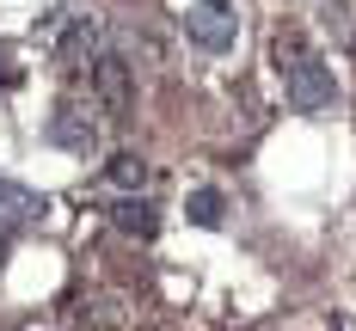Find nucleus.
I'll list each match as a JSON object with an SVG mask.
<instances>
[{
	"mask_svg": "<svg viewBox=\"0 0 356 331\" xmlns=\"http://www.w3.org/2000/svg\"><path fill=\"white\" fill-rule=\"evenodd\" d=\"M184 37L197 43V49H209V56H221V49H234V37H240V25H234V12L227 6H191L184 12Z\"/></svg>",
	"mask_w": 356,
	"mask_h": 331,
	"instance_id": "20e7f679",
	"label": "nucleus"
},
{
	"mask_svg": "<svg viewBox=\"0 0 356 331\" xmlns=\"http://www.w3.org/2000/svg\"><path fill=\"white\" fill-rule=\"evenodd\" d=\"M49 215V196H37L31 184H13L0 178V233H25L31 221Z\"/></svg>",
	"mask_w": 356,
	"mask_h": 331,
	"instance_id": "39448f33",
	"label": "nucleus"
},
{
	"mask_svg": "<svg viewBox=\"0 0 356 331\" xmlns=\"http://www.w3.org/2000/svg\"><path fill=\"white\" fill-rule=\"evenodd\" d=\"M184 215L197 221V227H221V221H227V196H221L215 184H203V190L184 196Z\"/></svg>",
	"mask_w": 356,
	"mask_h": 331,
	"instance_id": "1a4fd4ad",
	"label": "nucleus"
},
{
	"mask_svg": "<svg viewBox=\"0 0 356 331\" xmlns=\"http://www.w3.org/2000/svg\"><path fill=\"white\" fill-rule=\"evenodd\" d=\"M105 215H111V227L129 233V239H154V233H160V209H154L147 196H117Z\"/></svg>",
	"mask_w": 356,
	"mask_h": 331,
	"instance_id": "0eeeda50",
	"label": "nucleus"
},
{
	"mask_svg": "<svg viewBox=\"0 0 356 331\" xmlns=\"http://www.w3.org/2000/svg\"><path fill=\"white\" fill-rule=\"evenodd\" d=\"M92 56H99V19L92 12H74L68 25H62V37H56V68L68 74V80H80V74H92Z\"/></svg>",
	"mask_w": 356,
	"mask_h": 331,
	"instance_id": "7ed1b4c3",
	"label": "nucleus"
},
{
	"mask_svg": "<svg viewBox=\"0 0 356 331\" xmlns=\"http://www.w3.org/2000/svg\"><path fill=\"white\" fill-rule=\"evenodd\" d=\"M0 86H19V68H6V62H0Z\"/></svg>",
	"mask_w": 356,
	"mask_h": 331,
	"instance_id": "9d476101",
	"label": "nucleus"
},
{
	"mask_svg": "<svg viewBox=\"0 0 356 331\" xmlns=\"http://www.w3.org/2000/svg\"><path fill=\"white\" fill-rule=\"evenodd\" d=\"M43 142H49V147H62V153H80V160H86V153L99 147V129H92V123H86V117H80L74 105H62L56 117H49Z\"/></svg>",
	"mask_w": 356,
	"mask_h": 331,
	"instance_id": "423d86ee",
	"label": "nucleus"
},
{
	"mask_svg": "<svg viewBox=\"0 0 356 331\" xmlns=\"http://www.w3.org/2000/svg\"><path fill=\"white\" fill-rule=\"evenodd\" d=\"M277 62H283V92H289V110H301V117H320V110L338 105V80L325 68L314 49H301L295 37H277Z\"/></svg>",
	"mask_w": 356,
	"mask_h": 331,
	"instance_id": "f257e3e1",
	"label": "nucleus"
},
{
	"mask_svg": "<svg viewBox=\"0 0 356 331\" xmlns=\"http://www.w3.org/2000/svg\"><path fill=\"white\" fill-rule=\"evenodd\" d=\"M92 92H99V105H105L117 123L136 110V68H129L123 49H99V56H92Z\"/></svg>",
	"mask_w": 356,
	"mask_h": 331,
	"instance_id": "f03ea898",
	"label": "nucleus"
},
{
	"mask_svg": "<svg viewBox=\"0 0 356 331\" xmlns=\"http://www.w3.org/2000/svg\"><path fill=\"white\" fill-rule=\"evenodd\" d=\"M105 178L123 190V196H142L147 184H154V166H147L142 153H111V166H105Z\"/></svg>",
	"mask_w": 356,
	"mask_h": 331,
	"instance_id": "6e6552de",
	"label": "nucleus"
},
{
	"mask_svg": "<svg viewBox=\"0 0 356 331\" xmlns=\"http://www.w3.org/2000/svg\"><path fill=\"white\" fill-rule=\"evenodd\" d=\"M203 6H227V0H203Z\"/></svg>",
	"mask_w": 356,
	"mask_h": 331,
	"instance_id": "f8f14e48",
	"label": "nucleus"
},
{
	"mask_svg": "<svg viewBox=\"0 0 356 331\" xmlns=\"http://www.w3.org/2000/svg\"><path fill=\"white\" fill-rule=\"evenodd\" d=\"M6 246H13V233H0V264H6Z\"/></svg>",
	"mask_w": 356,
	"mask_h": 331,
	"instance_id": "9b49d317",
	"label": "nucleus"
}]
</instances>
